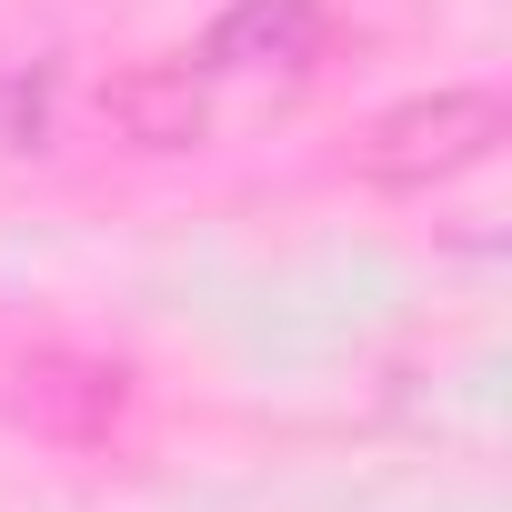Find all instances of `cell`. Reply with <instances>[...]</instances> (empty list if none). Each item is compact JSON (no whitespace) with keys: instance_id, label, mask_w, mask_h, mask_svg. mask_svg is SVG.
<instances>
[{"instance_id":"obj_3","label":"cell","mask_w":512,"mask_h":512,"mask_svg":"<svg viewBox=\"0 0 512 512\" xmlns=\"http://www.w3.org/2000/svg\"><path fill=\"white\" fill-rule=\"evenodd\" d=\"M121 121H131V141H151V151H191L201 121H211V101H201L191 71H141V81H121Z\"/></svg>"},{"instance_id":"obj_1","label":"cell","mask_w":512,"mask_h":512,"mask_svg":"<svg viewBox=\"0 0 512 512\" xmlns=\"http://www.w3.org/2000/svg\"><path fill=\"white\" fill-rule=\"evenodd\" d=\"M502 151V91H422L362 131V171L392 191H432L452 171H482Z\"/></svg>"},{"instance_id":"obj_2","label":"cell","mask_w":512,"mask_h":512,"mask_svg":"<svg viewBox=\"0 0 512 512\" xmlns=\"http://www.w3.org/2000/svg\"><path fill=\"white\" fill-rule=\"evenodd\" d=\"M322 41H332L322 0H231L201 41V71H221V81H312Z\"/></svg>"}]
</instances>
